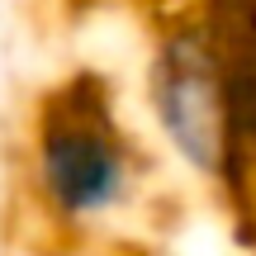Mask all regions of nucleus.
<instances>
[{
  "mask_svg": "<svg viewBox=\"0 0 256 256\" xmlns=\"http://www.w3.org/2000/svg\"><path fill=\"white\" fill-rule=\"evenodd\" d=\"M147 114L176 162L194 180L218 190L228 156V100H223L218 48L200 10L176 14L156 28L147 57Z\"/></svg>",
  "mask_w": 256,
  "mask_h": 256,
  "instance_id": "f03ea898",
  "label": "nucleus"
},
{
  "mask_svg": "<svg viewBox=\"0 0 256 256\" xmlns=\"http://www.w3.org/2000/svg\"><path fill=\"white\" fill-rule=\"evenodd\" d=\"M200 19L218 48L228 100V156L218 200L228 204L238 238L256 247V0H200Z\"/></svg>",
  "mask_w": 256,
  "mask_h": 256,
  "instance_id": "7ed1b4c3",
  "label": "nucleus"
},
{
  "mask_svg": "<svg viewBox=\"0 0 256 256\" xmlns=\"http://www.w3.org/2000/svg\"><path fill=\"white\" fill-rule=\"evenodd\" d=\"M24 180L57 232H95L138 200L142 147L100 72H72L38 100Z\"/></svg>",
  "mask_w": 256,
  "mask_h": 256,
  "instance_id": "f257e3e1",
  "label": "nucleus"
}]
</instances>
